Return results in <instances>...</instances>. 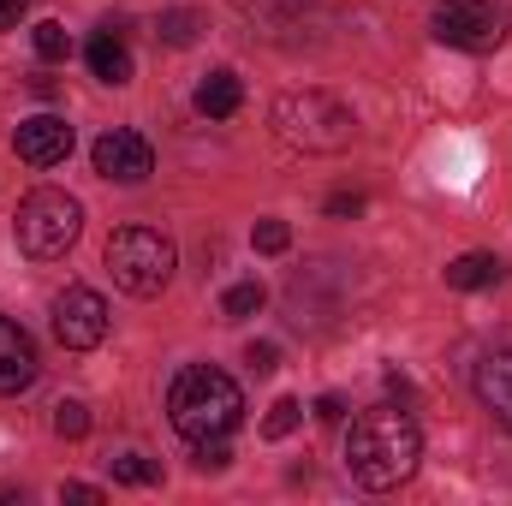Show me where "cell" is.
I'll list each match as a JSON object with an SVG mask.
<instances>
[{"label":"cell","instance_id":"25","mask_svg":"<svg viewBox=\"0 0 512 506\" xmlns=\"http://www.w3.org/2000/svg\"><path fill=\"white\" fill-rule=\"evenodd\" d=\"M316 417H322V423H340V417H346V399H340V393H322V399H316Z\"/></svg>","mask_w":512,"mask_h":506},{"label":"cell","instance_id":"6","mask_svg":"<svg viewBox=\"0 0 512 506\" xmlns=\"http://www.w3.org/2000/svg\"><path fill=\"white\" fill-rule=\"evenodd\" d=\"M435 42L465 54H495L512 30V0H441L435 6Z\"/></svg>","mask_w":512,"mask_h":506},{"label":"cell","instance_id":"10","mask_svg":"<svg viewBox=\"0 0 512 506\" xmlns=\"http://www.w3.org/2000/svg\"><path fill=\"white\" fill-rule=\"evenodd\" d=\"M36 370H42V358H36L30 334L0 316V393H24L36 381Z\"/></svg>","mask_w":512,"mask_h":506},{"label":"cell","instance_id":"16","mask_svg":"<svg viewBox=\"0 0 512 506\" xmlns=\"http://www.w3.org/2000/svg\"><path fill=\"white\" fill-rule=\"evenodd\" d=\"M262 304H268L262 280H239V286H233V292L221 298V316H227V322H245V316H256Z\"/></svg>","mask_w":512,"mask_h":506},{"label":"cell","instance_id":"15","mask_svg":"<svg viewBox=\"0 0 512 506\" xmlns=\"http://www.w3.org/2000/svg\"><path fill=\"white\" fill-rule=\"evenodd\" d=\"M197 30H203V12L197 6H173V12H161V42L167 48H185V42H197Z\"/></svg>","mask_w":512,"mask_h":506},{"label":"cell","instance_id":"19","mask_svg":"<svg viewBox=\"0 0 512 506\" xmlns=\"http://www.w3.org/2000/svg\"><path fill=\"white\" fill-rule=\"evenodd\" d=\"M54 435H66V441L90 435V411H84L78 399H60V405H54Z\"/></svg>","mask_w":512,"mask_h":506},{"label":"cell","instance_id":"27","mask_svg":"<svg viewBox=\"0 0 512 506\" xmlns=\"http://www.w3.org/2000/svg\"><path fill=\"white\" fill-rule=\"evenodd\" d=\"M60 501H102V489H90V483H66V489H60Z\"/></svg>","mask_w":512,"mask_h":506},{"label":"cell","instance_id":"3","mask_svg":"<svg viewBox=\"0 0 512 506\" xmlns=\"http://www.w3.org/2000/svg\"><path fill=\"white\" fill-rule=\"evenodd\" d=\"M268 120H274L280 143H292L304 155H340L352 143V131H358L352 108L334 102V96H322V90H286Z\"/></svg>","mask_w":512,"mask_h":506},{"label":"cell","instance_id":"1","mask_svg":"<svg viewBox=\"0 0 512 506\" xmlns=\"http://www.w3.org/2000/svg\"><path fill=\"white\" fill-rule=\"evenodd\" d=\"M417 459H423V435H417V423L399 405L364 411L352 423V435H346V471L364 489H399V483H411Z\"/></svg>","mask_w":512,"mask_h":506},{"label":"cell","instance_id":"9","mask_svg":"<svg viewBox=\"0 0 512 506\" xmlns=\"http://www.w3.org/2000/svg\"><path fill=\"white\" fill-rule=\"evenodd\" d=\"M12 149H18V161H30V167H54V161L72 155V126H66L60 114H36V120H24V126L12 131Z\"/></svg>","mask_w":512,"mask_h":506},{"label":"cell","instance_id":"4","mask_svg":"<svg viewBox=\"0 0 512 506\" xmlns=\"http://www.w3.org/2000/svg\"><path fill=\"white\" fill-rule=\"evenodd\" d=\"M12 233H18V251L24 256L54 262V256H66L72 245H78V233H84V203H78L72 191L42 185V191H30V197L18 203Z\"/></svg>","mask_w":512,"mask_h":506},{"label":"cell","instance_id":"26","mask_svg":"<svg viewBox=\"0 0 512 506\" xmlns=\"http://www.w3.org/2000/svg\"><path fill=\"white\" fill-rule=\"evenodd\" d=\"M24 12H30V0H0V30H12Z\"/></svg>","mask_w":512,"mask_h":506},{"label":"cell","instance_id":"11","mask_svg":"<svg viewBox=\"0 0 512 506\" xmlns=\"http://www.w3.org/2000/svg\"><path fill=\"white\" fill-rule=\"evenodd\" d=\"M477 399L495 411L501 429H512V352H495L477 364Z\"/></svg>","mask_w":512,"mask_h":506},{"label":"cell","instance_id":"8","mask_svg":"<svg viewBox=\"0 0 512 506\" xmlns=\"http://www.w3.org/2000/svg\"><path fill=\"white\" fill-rule=\"evenodd\" d=\"M90 161H96V173H102V179H114V185H137V179H149L155 149H149V137L114 126V131H102V137H96Z\"/></svg>","mask_w":512,"mask_h":506},{"label":"cell","instance_id":"12","mask_svg":"<svg viewBox=\"0 0 512 506\" xmlns=\"http://www.w3.org/2000/svg\"><path fill=\"white\" fill-rule=\"evenodd\" d=\"M245 108V84H239V72H209L203 84H197V114H209V120H233Z\"/></svg>","mask_w":512,"mask_h":506},{"label":"cell","instance_id":"18","mask_svg":"<svg viewBox=\"0 0 512 506\" xmlns=\"http://www.w3.org/2000/svg\"><path fill=\"white\" fill-rule=\"evenodd\" d=\"M108 471H114V483H126V489H149V483H155V465H149V459H137V453L108 459Z\"/></svg>","mask_w":512,"mask_h":506},{"label":"cell","instance_id":"5","mask_svg":"<svg viewBox=\"0 0 512 506\" xmlns=\"http://www.w3.org/2000/svg\"><path fill=\"white\" fill-rule=\"evenodd\" d=\"M173 239H161L155 227H120L108 239V274L114 286L131 292V298H155L167 280H173Z\"/></svg>","mask_w":512,"mask_h":506},{"label":"cell","instance_id":"2","mask_svg":"<svg viewBox=\"0 0 512 506\" xmlns=\"http://www.w3.org/2000/svg\"><path fill=\"white\" fill-rule=\"evenodd\" d=\"M245 417V393L227 370H179L167 387V423L185 435V441H215V435H233Z\"/></svg>","mask_w":512,"mask_h":506},{"label":"cell","instance_id":"22","mask_svg":"<svg viewBox=\"0 0 512 506\" xmlns=\"http://www.w3.org/2000/svg\"><path fill=\"white\" fill-rule=\"evenodd\" d=\"M191 459H197V471H227V465H233L227 435H215V441H191Z\"/></svg>","mask_w":512,"mask_h":506},{"label":"cell","instance_id":"14","mask_svg":"<svg viewBox=\"0 0 512 506\" xmlns=\"http://www.w3.org/2000/svg\"><path fill=\"white\" fill-rule=\"evenodd\" d=\"M84 60H90V72L102 78V84H131V48L114 36V30H102V36H90V48H84Z\"/></svg>","mask_w":512,"mask_h":506},{"label":"cell","instance_id":"20","mask_svg":"<svg viewBox=\"0 0 512 506\" xmlns=\"http://www.w3.org/2000/svg\"><path fill=\"white\" fill-rule=\"evenodd\" d=\"M251 245L262 256H280L286 245H292V227L286 221H256V233H251Z\"/></svg>","mask_w":512,"mask_h":506},{"label":"cell","instance_id":"13","mask_svg":"<svg viewBox=\"0 0 512 506\" xmlns=\"http://www.w3.org/2000/svg\"><path fill=\"white\" fill-rule=\"evenodd\" d=\"M501 274H507V268H501L495 251H465V256L447 262V286H453V292H483V286H495Z\"/></svg>","mask_w":512,"mask_h":506},{"label":"cell","instance_id":"21","mask_svg":"<svg viewBox=\"0 0 512 506\" xmlns=\"http://www.w3.org/2000/svg\"><path fill=\"white\" fill-rule=\"evenodd\" d=\"M36 54H42V60H66V54H72L66 24H36Z\"/></svg>","mask_w":512,"mask_h":506},{"label":"cell","instance_id":"17","mask_svg":"<svg viewBox=\"0 0 512 506\" xmlns=\"http://www.w3.org/2000/svg\"><path fill=\"white\" fill-rule=\"evenodd\" d=\"M298 423H304V405H298V399H274L268 417H262V435H268V441H286Z\"/></svg>","mask_w":512,"mask_h":506},{"label":"cell","instance_id":"24","mask_svg":"<svg viewBox=\"0 0 512 506\" xmlns=\"http://www.w3.org/2000/svg\"><path fill=\"white\" fill-rule=\"evenodd\" d=\"M328 215L352 221V215H364V197H358V191H334V197H328Z\"/></svg>","mask_w":512,"mask_h":506},{"label":"cell","instance_id":"7","mask_svg":"<svg viewBox=\"0 0 512 506\" xmlns=\"http://www.w3.org/2000/svg\"><path fill=\"white\" fill-rule=\"evenodd\" d=\"M54 340H60L66 352H90V346H102V340H108V304H102V292H90V286H66V292L54 298Z\"/></svg>","mask_w":512,"mask_h":506},{"label":"cell","instance_id":"23","mask_svg":"<svg viewBox=\"0 0 512 506\" xmlns=\"http://www.w3.org/2000/svg\"><path fill=\"white\" fill-rule=\"evenodd\" d=\"M274 358H280V352H274L268 340H251V346H245V364H251L256 376H268V370H274Z\"/></svg>","mask_w":512,"mask_h":506}]
</instances>
